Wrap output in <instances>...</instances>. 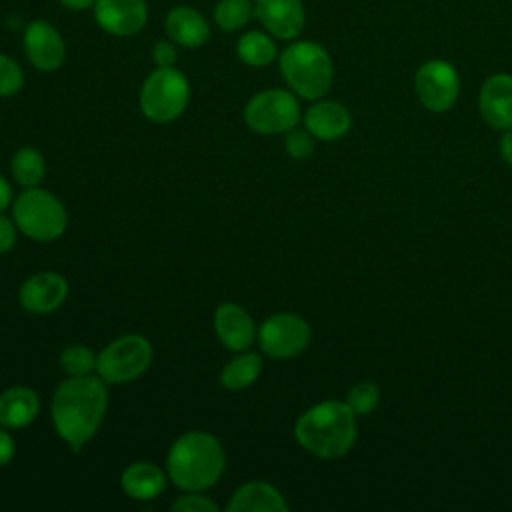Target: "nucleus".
<instances>
[{
  "mask_svg": "<svg viewBox=\"0 0 512 512\" xmlns=\"http://www.w3.org/2000/svg\"><path fill=\"white\" fill-rule=\"evenodd\" d=\"M108 406V392L104 380L96 374L68 376L54 392L50 404L52 424L58 436L80 452L86 442L98 432Z\"/></svg>",
  "mask_w": 512,
  "mask_h": 512,
  "instance_id": "1",
  "label": "nucleus"
},
{
  "mask_svg": "<svg viewBox=\"0 0 512 512\" xmlns=\"http://www.w3.org/2000/svg\"><path fill=\"white\" fill-rule=\"evenodd\" d=\"M226 468V454L216 436L204 430L184 432L166 456L168 478L184 492L212 488Z\"/></svg>",
  "mask_w": 512,
  "mask_h": 512,
  "instance_id": "2",
  "label": "nucleus"
},
{
  "mask_svg": "<svg viewBox=\"0 0 512 512\" xmlns=\"http://www.w3.org/2000/svg\"><path fill=\"white\" fill-rule=\"evenodd\" d=\"M356 414L346 402L326 400L310 406L294 424L296 442L318 458H340L356 442Z\"/></svg>",
  "mask_w": 512,
  "mask_h": 512,
  "instance_id": "3",
  "label": "nucleus"
},
{
  "mask_svg": "<svg viewBox=\"0 0 512 512\" xmlns=\"http://www.w3.org/2000/svg\"><path fill=\"white\" fill-rule=\"evenodd\" d=\"M288 88L304 100H320L332 86L334 64L328 50L312 40L290 42L278 56Z\"/></svg>",
  "mask_w": 512,
  "mask_h": 512,
  "instance_id": "4",
  "label": "nucleus"
},
{
  "mask_svg": "<svg viewBox=\"0 0 512 512\" xmlns=\"http://www.w3.org/2000/svg\"><path fill=\"white\" fill-rule=\"evenodd\" d=\"M12 218L18 230L38 242H52L66 232L68 214L64 204L44 188H24L14 200Z\"/></svg>",
  "mask_w": 512,
  "mask_h": 512,
  "instance_id": "5",
  "label": "nucleus"
},
{
  "mask_svg": "<svg viewBox=\"0 0 512 512\" xmlns=\"http://www.w3.org/2000/svg\"><path fill=\"white\" fill-rule=\"evenodd\" d=\"M188 100L190 82L176 66H156L144 78L138 96L142 114L156 124L176 120L186 110Z\"/></svg>",
  "mask_w": 512,
  "mask_h": 512,
  "instance_id": "6",
  "label": "nucleus"
},
{
  "mask_svg": "<svg viewBox=\"0 0 512 512\" xmlns=\"http://www.w3.org/2000/svg\"><path fill=\"white\" fill-rule=\"evenodd\" d=\"M152 362V344L142 334H124L112 340L96 360V374L108 384H126L140 378Z\"/></svg>",
  "mask_w": 512,
  "mask_h": 512,
  "instance_id": "7",
  "label": "nucleus"
},
{
  "mask_svg": "<svg viewBox=\"0 0 512 512\" xmlns=\"http://www.w3.org/2000/svg\"><path fill=\"white\" fill-rule=\"evenodd\" d=\"M244 122L250 130L274 136L286 134L300 122V104L292 90L268 88L254 94L244 106Z\"/></svg>",
  "mask_w": 512,
  "mask_h": 512,
  "instance_id": "8",
  "label": "nucleus"
},
{
  "mask_svg": "<svg viewBox=\"0 0 512 512\" xmlns=\"http://www.w3.org/2000/svg\"><path fill=\"white\" fill-rule=\"evenodd\" d=\"M256 338L268 358L288 360L308 348L312 330L302 316L292 312H278L260 324Z\"/></svg>",
  "mask_w": 512,
  "mask_h": 512,
  "instance_id": "9",
  "label": "nucleus"
},
{
  "mask_svg": "<svg viewBox=\"0 0 512 512\" xmlns=\"http://www.w3.org/2000/svg\"><path fill=\"white\" fill-rule=\"evenodd\" d=\"M414 92L430 112H448L460 94L458 70L440 58L426 60L414 74Z\"/></svg>",
  "mask_w": 512,
  "mask_h": 512,
  "instance_id": "10",
  "label": "nucleus"
},
{
  "mask_svg": "<svg viewBox=\"0 0 512 512\" xmlns=\"http://www.w3.org/2000/svg\"><path fill=\"white\" fill-rule=\"evenodd\" d=\"M22 46L30 64L40 72H54L64 64V38L48 20H32L24 30Z\"/></svg>",
  "mask_w": 512,
  "mask_h": 512,
  "instance_id": "11",
  "label": "nucleus"
},
{
  "mask_svg": "<svg viewBox=\"0 0 512 512\" xmlns=\"http://www.w3.org/2000/svg\"><path fill=\"white\" fill-rule=\"evenodd\" d=\"M96 24L112 36H134L148 22L146 0H96L94 4Z\"/></svg>",
  "mask_w": 512,
  "mask_h": 512,
  "instance_id": "12",
  "label": "nucleus"
},
{
  "mask_svg": "<svg viewBox=\"0 0 512 512\" xmlns=\"http://www.w3.org/2000/svg\"><path fill=\"white\" fill-rule=\"evenodd\" d=\"M254 16L278 40H296L306 24L302 0H254Z\"/></svg>",
  "mask_w": 512,
  "mask_h": 512,
  "instance_id": "13",
  "label": "nucleus"
},
{
  "mask_svg": "<svg viewBox=\"0 0 512 512\" xmlns=\"http://www.w3.org/2000/svg\"><path fill=\"white\" fill-rule=\"evenodd\" d=\"M68 296V282L62 274L44 270L26 278L18 290V302L32 314H50Z\"/></svg>",
  "mask_w": 512,
  "mask_h": 512,
  "instance_id": "14",
  "label": "nucleus"
},
{
  "mask_svg": "<svg viewBox=\"0 0 512 512\" xmlns=\"http://www.w3.org/2000/svg\"><path fill=\"white\" fill-rule=\"evenodd\" d=\"M482 120L494 130L512 128V74L498 72L484 80L478 94Z\"/></svg>",
  "mask_w": 512,
  "mask_h": 512,
  "instance_id": "15",
  "label": "nucleus"
},
{
  "mask_svg": "<svg viewBox=\"0 0 512 512\" xmlns=\"http://www.w3.org/2000/svg\"><path fill=\"white\" fill-rule=\"evenodd\" d=\"M214 332L224 348L244 352L256 340V326L248 310L236 302H222L214 312Z\"/></svg>",
  "mask_w": 512,
  "mask_h": 512,
  "instance_id": "16",
  "label": "nucleus"
},
{
  "mask_svg": "<svg viewBox=\"0 0 512 512\" xmlns=\"http://www.w3.org/2000/svg\"><path fill=\"white\" fill-rule=\"evenodd\" d=\"M166 36L184 48H200L210 40L208 20L188 4H178L168 10L164 18Z\"/></svg>",
  "mask_w": 512,
  "mask_h": 512,
  "instance_id": "17",
  "label": "nucleus"
},
{
  "mask_svg": "<svg viewBox=\"0 0 512 512\" xmlns=\"http://www.w3.org/2000/svg\"><path fill=\"white\" fill-rule=\"evenodd\" d=\"M304 126L318 140H338L352 128V116L344 104L320 98L306 110Z\"/></svg>",
  "mask_w": 512,
  "mask_h": 512,
  "instance_id": "18",
  "label": "nucleus"
},
{
  "mask_svg": "<svg viewBox=\"0 0 512 512\" xmlns=\"http://www.w3.org/2000/svg\"><path fill=\"white\" fill-rule=\"evenodd\" d=\"M226 512H288V502L272 484L252 480L232 494Z\"/></svg>",
  "mask_w": 512,
  "mask_h": 512,
  "instance_id": "19",
  "label": "nucleus"
},
{
  "mask_svg": "<svg viewBox=\"0 0 512 512\" xmlns=\"http://www.w3.org/2000/svg\"><path fill=\"white\" fill-rule=\"evenodd\" d=\"M166 472L152 462H132L120 476L122 490L134 500H154L166 488Z\"/></svg>",
  "mask_w": 512,
  "mask_h": 512,
  "instance_id": "20",
  "label": "nucleus"
},
{
  "mask_svg": "<svg viewBox=\"0 0 512 512\" xmlns=\"http://www.w3.org/2000/svg\"><path fill=\"white\" fill-rule=\"evenodd\" d=\"M40 412L38 394L28 386H10L0 394V426L24 428Z\"/></svg>",
  "mask_w": 512,
  "mask_h": 512,
  "instance_id": "21",
  "label": "nucleus"
},
{
  "mask_svg": "<svg viewBox=\"0 0 512 512\" xmlns=\"http://www.w3.org/2000/svg\"><path fill=\"white\" fill-rule=\"evenodd\" d=\"M262 372V356L256 352H240L230 358L220 370V384L230 392L250 388Z\"/></svg>",
  "mask_w": 512,
  "mask_h": 512,
  "instance_id": "22",
  "label": "nucleus"
},
{
  "mask_svg": "<svg viewBox=\"0 0 512 512\" xmlns=\"http://www.w3.org/2000/svg\"><path fill=\"white\" fill-rule=\"evenodd\" d=\"M236 54L244 64L252 68H262L278 58V46L274 42V36H270L268 32L248 30L238 38Z\"/></svg>",
  "mask_w": 512,
  "mask_h": 512,
  "instance_id": "23",
  "label": "nucleus"
},
{
  "mask_svg": "<svg viewBox=\"0 0 512 512\" xmlns=\"http://www.w3.org/2000/svg\"><path fill=\"white\" fill-rule=\"evenodd\" d=\"M10 172L22 188H34L42 182L46 172L44 156L32 146H22L10 160Z\"/></svg>",
  "mask_w": 512,
  "mask_h": 512,
  "instance_id": "24",
  "label": "nucleus"
},
{
  "mask_svg": "<svg viewBox=\"0 0 512 512\" xmlns=\"http://www.w3.org/2000/svg\"><path fill=\"white\" fill-rule=\"evenodd\" d=\"M254 14L252 0H218L214 6V22L224 32L242 30Z\"/></svg>",
  "mask_w": 512,
  "mask_h": 512,
  "instance_id": "25",
  "label": "nucleus"
},
{
  "mask_svg": "<svg viewBox=\"0 0 512 512\" xmlns=\"http://www.w3.org/2000/svg\"><path fill=\"white\" fill-rule=\"evenodd\" d=\"M98 354L84 344H70L60 352V366L68 376H86L96 372Z\"/></svg>",
  "mask_w": 512,
  "mask_h": 512,
  "instance_id": "26",
  "label": "nucleus"
},
{
  "mask_svg": "<svg viewBox=\"0 0 512 512\" xmlns=\"http://www.w3.org/2000/svg\"><path fill=\"white\" fill-rule=\"evenodd\" d=\"M344 402L352 408V412L356 416H368L370 412L376 410V406L380 402V388L374 382H368V380L356 382L348 390Z\"/></svg>",
  "mask_w": 512,
  "mask_h": 512,
  "instance_id": "27",
  "label": "nucleus"
},
{
  "mask_svg": "<svg viewBox=\"0 0 512 512\" xmlns=\"http://www.w3.org/2000/svg\"><path fill=\"white\" fill-rule=\"evenodd\" d=\"M24 86V72L20 64L8 54L0 52V98L14 96Z\"/></svg>",
  "mask_w": 512,
  "mask_h": 512,
  "instance_id": "28",
  "label": "nucleus"
},
{
  "mask_svg": "<svg viewBox=\"0 0 512 512\" xmlns=\"http://www.w3.org/2000/svg\"><path fill=\"white\" fill-rule=\"evenodd\" d=\"M284 148L288 152L290 158L294 160H306L314 154V136L304 128H292L290 132H286V140H284Z\"/></svg>",
  "mask_w": 512,
  "mask_h": 512,
  "instance_id": "29",
  "label": "nucleus"
},
{
  "mask_svg": "<svg viewBox=\"0 0 512 512\" xmlns=\"http://www.w3.org/2000/svg\"><path fill=\"white\" fill-rule=\"evenodd\" d=\"M174 512H218V504L204 496L202 492H184L182 496H178L172 506Z\"/></svg>",
  "mask_w": 512,
  "mask_h": 512,
  "instance_id": "30",
  "label": "nucleus"
},
{
  "mask_svg": "<svg viewBox=\"0 0 512 512\" xmlns=\"http://www.w3.org/2000/svg\"><path fill=\"white\" fill-rule=\"evenodd\" d=\"M178 44L172 42L170 38H164V40H158L154 46H152V60L156 66H174L176 60H178Z\"/></svg>",
  "mask_w": 512,
  "mask_h": 512,
  "instance_id": "31",
  "label": "nucleus"
},
{
  "mask_svg": "<svg viewBox=\"0 0 512 512\" xmlns=\"http://www.w3.org/2000/svg\"><path fill=\"white\" fill-rule=\"evenodd\" d=\"M18 238V226L14 218H8L4 212H0V254L10 252Z\"/></svg>",
  "mask_w": 512,
  "mask_h": 512,
  "instance_id": "32",
  "label": "nucleus"
},
{
  "mask_svg": "<svg viewBox=\"0 0 512 512\" xmlns=\"http://www.w3.org/2000/svg\"><path fill=\"white\" fill-rule=\"evenodd\" d=\"M16 454V442L14 438L8 434V430H4V426L0 428V466H6L12 462Z\"/></svg>",
  "mask_w": 512,
  "mask_h": 512,
  "instance_id": "33",
  "label": "nucleus"
},
{
  "mask_svg": "<svg viewBox=\"0 0 512 512\" xmlns=\"http://www.w3.org/2000/svg\"><path fill=\"white\" fill-rule=\"evenodd\" d=\"M500 156L508 166H512V128L504 130L500 138Z\"/></svg>",
  "mask_w": 512,
  "mask_h": 512,
  "instance_id": "34",
  "label": "nucleus"
},
{
  "mask_svg": "<svg viewBox=\"0 0 512 512\" xmlns=\"http://www.w3.org/2000/svg\"><path fill=\"white\" fill-rule=\"evenodd\" d=\"M64 8L74 10V12H84V10H92L96 0H58Z\"/></svg>",
  "mask_w": 512,
  "mask_h": 512,
  "instance_id": "35",
  "label": "nucleus"
},
{
  "mask_svg": "<svg viewBox=\"0 0 512 512\" xmlns=\"http://www.w3.org/2000/svg\"><path fill=\"white\" fill-rule=\"evenodd\" d=\"M12 202V188L8 184V180L0 174V212H4Z\"/></svg>",
  "mask_w": 512,
  "mask_h": 512,
  "instance_id": "36",
  "label": "nucleus"
}]
</instances>
